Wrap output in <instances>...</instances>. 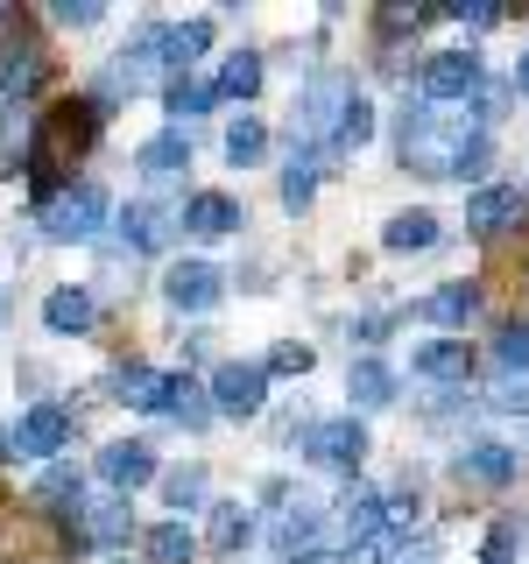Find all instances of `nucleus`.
I'll return each mask as SVG.
<instances>
[{"label":"nucleus","instance_id":"obj_1","mask_svg":"<svg viewBox=\"0 0 529 564\" xmlns=\"http://www.w3.org/2000/svg\"><path fill=\"white\" fill-rule=\"evenodd\" d=\"M99 141V106L93 99H57L43 120H35V141H29V176L43 198H57V170L64 155H85Z\"/></svg>","mask_w":529,"mask_h":564},{"label":"nucleus","instance_id":"obj_2","mask_svg":"<svg viewBox=\"0 0 529 564\" xmlns=\"http://www.w3.org/2000/svg\"><path fill=\"white\" fill-rule=\"evenodd\" d=\"M99 226H106V191L99 184H71V191H57V198H43V234L50 240L78 247V240H93Z\"/></svg>","mask_w":529,"mask_h":564},{"label":"nucleus","instance_id":"obj_3","mask_svg":"<svg viewBox=\"0 0 529 564\" xmlns=\"http://www.w3.org/2000/svg\"><path fill=\"white\" fill-rule=\"evenodd\" d=\"M417 93H423V99H438V106L473 99V93H481V57H473V50H438V57H423Z\"/></svg>","mask_w":529,"mask_h":564},{"label":"nucleus","instance_id":"obj_4","mask_svg":"<svg viewBox=\"0 0 529 564\" xmlns=\"http://www.w3.org/2000/svg\"><path fill=\"white\" fill-rule=\"evenodd\" d=\"M205 402H212V416H255L261 402H269V375H261L255 360H226L219 375H212Z\"/></svg>","mask_w":529,"mask_h":564},{"label":"nucleus","instance_id":"obj_5","mask_svg":"<svg viewBox=\"0 0 529 564\" xmlns=\"http://www.w3.org/2000/svg\"><path fill=\"white\" fill-rule=\"evenodd\" d=\"M64 445H71V410H64V402H35V410L8 431L14 458H57Z\"/></svg>","mask_w":529,"mask_h":564},{"label":"nucleus","instance_id":"obj_6","mask_svg":"<svg viewBox=\"0 0 529 564\" xmlns=\"http://www.w3.org/2000/svg\"><path fill=\"white\" fill-rule=\"evenodd\" d=\"M240 226H247V205L226 198V191H198L191 205H176V234L191 240H234Z\"/></svg>","mask_w":529,"mask_h":564},{"label":"nucleus","instance_id":"obj_7","mask_svg":"<svg viewBox=\"0 0 529 564\" xmlns=\"http://www.w3.org/2000/svg\"><path fill=\"white\" fill-rule=\"evenodd\" d=\"M304 458H317V466H332V473H353L367 458V431H360V416H325L317 431L304 437Z\"/></svg>","mask_w":529,"mask_h":564},{"label":"nucleus","instance_id":"obj_8","mask_svg":"<svg viewBox=\"0 0 529 564\" xmlns=\"http://www.w3.org/2000/svg\"><path fill=\"white\" fill-rule=\"evenodd\" d=\"M163 296H170V311H212L226 296V275L212 269V261H170Z\"/></svg>","mask_w":529,"mask_h":564},{"label":"nucleus","instance_id":"obj_9","mask_svg":"<svg viewBox=\"0 0 529 564\" xmlns=\"http://www.w3.org/2000/svg\"><path fill=\"white\" fill-rule=\"evenodd\" d=\"M516 219H522V184H481L466 198V234H481V240L508 234Z\"/></svg>","mask_w":529,"mask_h":564},{"label":"nucleus","instance_id":"obj_10","mask_svg":"<svg viewBox=\"0 0 529 564\" xmlns=\"http://www.w3.org/2000/svg\"><path fill=\"white\" fill-rule=\"evenodd\" d=\"M99 480H106V487H120V494L149 487V480H155V452L141 445V437H114V445L99 452Z\"/></svg>","mask_w":529,"mask_h":564},{"label":"nucleus","instance_id":"obj_11","mask_svg":"<svg viewBox=\"0 0 529 564\" xmlns=\"http://www.w3.org/2000/svg\"><path fill=\"white\" fill-rule=\"evenodd\" d=\"M43 78H50V57H43V43H35V35H14V43H0V93L29 99Z\"/></svg>","mask_w":529,"mask_h":564},{"label":"nucleus","instance_id":"obj_12","mask_svg":"<svg viewBox=\"0 0 529 564\" xmlns=\"http://www.w3.org/2000/svg\"><path fill=\"white\" fill-rule=\"evenodd\" d=\"M120 234H128L134 254H155L170 234H176V205H155V198H134L128 212H120Z\"/></svg>","mask_w":529,"mask_h":564},{"label":"nucleus","instance_id":"obj_13","mask_svg":"<svg viewBox=\"0 0 529 564\" xmlns=\"http://www.w3.org/2000/svg\"><path fill=\"white\" fill-rule=\"evenodd\" d=\"M43 325L50 332H93L99 325V296L85 290V282H64V290L43 296Z\"/></svg>","mask_w":529,"mask_h":564},{"label":"nucleus","instance_id":"obj_14","mask_svg":"<svg viewBox=\"0 0 529 564\" xmlns=\"http://www.w3.org/2000/svg\"><path fill=\"white\" fill-rule=\"evenodd\" d=\"M417 375L423 381H473V346L466 339H431V346H417Z\"/></svg>","mask_w":529,"mask_h":564},{"label":"nucleus","instance_id":"obj_15","mask_svg":"<svg viewBox=\"0 0 529 564\" xmlns=\"http://www.w3.org/2000/svg\"><path fill=\"white\" fill-rule=\"evenodd\" d=\"M473 311H481V282H445V290H431V296H423V304H417V317H423V325H466V317Z\"/></svg>","mask_w":529,"mask_h":564},{"label":"nucleus","instance_id":"obj_16","mask_svg":"<svg viewBox=\"0 0 529 564\" xmlns=\"http://www.w3.org/2000/svg\"><path fill=\"white\" fill-rule=\"evenodd\" d=\"M458 473H466L473 487H508V480H516V452L494 445V437H481V445L458 452Z\"/></svg>","mask_w":529,"mask_h":564},{"label":"nucleus","instance_id":"obj_17","mask_svg":"<svg viewBox=\"0 0 529 564\" xmlns=\"http://www.w3.org/2000/svg\"><path fill=\"white\" fill-rule=\"evenodd\" d=\"M346 395H353V410H388V402H396V375H388L381 360H353Z\"/></svg>","mask_w":529,"mask_h":564},{"label":"nucleus","instance_id":"obj_18","mask_svg":"<svg viewBox=\"0 0 529 564\" xmlns=\"http://www.w3.org/2000/svg\"><path fill=\"white\" fill-rule=\"evenodd\" d=\"M438 240V212H396V219H388L381 226V247H388V254H423V247H431Z\"/></svg>","mask_w":529,"mask_h":564},{"label":"nucleus","instance_id":"obj_19","mask_svg":"<svg viewBox=\"0 0 529 564\" xmlns=\"http://www.w3.org/2000/svg\"><path fill=\"white\" fill-rule=\"evenodd\" d=\"M381 536H388V522H381V501H375L367 487H353V494H346V543H353V551H375Z\"/></svg>","mask_w":529,"mask_h":564},{"label":"nucleus","instance_id":"obj_20","mask_svg":"<svg viewBox=\"0 0 529 564\" xmlns=\"http://www.w3.org/2000/svg\"><path fill=\"white\" fill-rule=\"evenodd\" d=\"M134 163H141V176H176V170H191V134H184V128H163L149 149L134 155Z\"/></svg>","mask_w":529,"mask_h":564},{"label":"nucleus","instance_id":"obj_21","mask_svg":"<svg viewBox=\"0 0 529 564\" xmlns=\"http://www.w3.org/2000/svg\"><path fill=\"white\" fill-rule=\"evenodd\" d=\"M128 508L120 501H99V508H85V522H71V543H120L128 536Z\"/></svg>","mask_w":529,"mask_h":564},{"label":"nucleus","instance_id":"obj_22","mask_svg":"<svg viewBox=\"0 0 529 564\" xmlns=\"http://www.w3.org/2000/svg\"><path fill=\"white\" fill-rule=\"evenodd\" d=\"M261 155H269V128H261L255 113H240L234 128H226V163H234V170H255Z\"/></svg>","mask_w":529,"mask_h":564},{"label":"nucleus","instance_id":"obj_23","mask_svg":"<svg viewBox=\"0 0 529 564\" xmlns=\"http://www.w3.org/2000/svg\"><path fill=\"white\" fill-rule=\"evenodd\" d=\"M114 388L134 402V410H163V402H170V375H155V367H120Z\"/></svg>","mask_w":529,"mask_h":564},{"label":"nucleus","instance_id":"obj_24","mask_svg":"<svg viewBox=\"0 0 529 564\" xmlns=\"http://www.w3.org/2000/svg\"><path fill=\"white\" fill-rule=\"evenodd\" d=\"M219 99H255L261 93V57L255 50H234V57L219 64V85H212Z\"/></svg>","mask_w":529,"mask_h":564},{"label":"nucleus","instance_id":"obj_25","mask_svg":"<svg viewBox=\"0 0 529 564\" xmlns=\"http://www.w3.org/2000/svg\"><path fill=\"white\" fill-rule=\"evenodd\" d=\"M247 536H255V516H247V508L240 501H226V508H212V551H219V557H234L240 551V543Z\"/></svg>","mask_w":529,"mask_h":564},{"label":"nucleus","instance_id":"obj_26","mask_svg":"<svg viewBox=\"0 0 529 564\" xmlns=\"http://www.w3.org/2000/svg\"><path fill=\"white\" fill-rule=\"evenodd\" d=\"M311 536H317V508H311V501H296L290 516L276 522V551H282V557H304V551H311Z\"/></svg>","mask_w":529,"mask_h":564},{"label":"nucleus","instance_id":"obj_27","mask_svg":"<svg viewBox=\"0 0 529 564\" xmlns=\"http://www.w3.org/2000/svg\"><path fill=\"white\" fill-rule=\"evenodd\" d=\"M163 410H170L176 423H184V431H205V423H212V402H205V388H191L184 375H170V402H163Z\"/></svg>","mask_w":529,"mask_h":564},{"label":"nucleus","instance_id":"obj_28","mask_svg":"<svg viewBox=\"0 0 529 564\" xmlns=\"http://www.w3.org/2000/svg\"><path fill=\"white\" fill-rule=\"evenodd\" d=\"M141 551H149V564H191V529L184 522H155L149 536H141Z\"/></svg>","mask_w":529,"mask_h":564},{"label":"nucleus","instance_id":"obj_29","mask_svg":"<svg viewBox=\"0 0 529 564\" xmlns=\"http://www.w3.org/2000/svg\"><path fill=\"white\" fill-rule=\"evenodd\" d=\"M367 134H375V106H367V93H346V106H339V149H360Z\"/></svg>","mask_w":529,"mask_h":564},{"label":"nucleus","instance_id":"obj_30","mask_svg":"<svg viewBox=\"0 0 529 564\" xmlns=\"http://www.w3.org/2000/svg\"><path fill=\"white\" fill-rule=\"evenodd\" d=\"M311 198H317V163L290 155V170H282V205H290V212H311Z\"/></svg>","mask_w":529,"mask_h":564},{"label":"nucleus","instance_id":"obj_31","mask_svg":"<svg viewBox=\"0 0 529 564\" xmlns=\"http://www.w3.org/2000/svg\"><path fill=\"white\" fill-rule=\"evenodd\" d=\"M163 494H170L176 516H184V508H198V501H205V466H176V473H163Z\"/></svg>","mask_w":529,"mask_h":564},{"label":"nucleus","instance_id":"obj_32","mask_svg":"<svg viewBox=\"0 0 529 564\" xmlns=\"http://www.w3.org/2000/svg\"><path fill=\"white\" fill-rule=\"evenodd\" d=\"M212 99H219V93H212V85H191V78H170L163 85V106H170L176 120H184V113H212Z\"/></svg>","mask_w":529,"mask_h":564},{"label":"nucleus","instance_id":"obj_33","mask_svg":"<svg viewBox=\"0 0 529 564\" xmlns=\"http://www.w3.org/2000/svg\"><path fill=\"white\" fill-rule=\"evenodd\" d=\"M494 352H501V367L529 375V317H508V325L494 332Z\"/></svg>","mask_w":529,"mask_h":564},{"label":"nucleus","instance_id":"obj_34","mask_svg":"<svg viewBox=\"0 0 529 564\" xmlns=\"http://www.w3.org/2000/svg\"><path fill=\"white\" fill-rule=\"evenodd\" d=\"M205 43H212V22H176V29H163V57H170V64L198 57Z\"/></svg>","mask_w":529,"mask_h":564},{"label":"nucleus","instance_id":"obj_35","mask_svg":"<svg viewBox=\"0 0 529 564\" xmlns=\"http://www.w3.org/2000/svg\"><path fill=\"white\" fill-rule=\"evenodd\" d=\"M445 14L458 29H494V22H501V0H452Z\"/></svg>","mask_w":529,"mask_h":564},{"label":"nucleus","instance_id":"obj_36","mask_svg":"<svg viewBox=\"0 0 529 564\" xmlns=\"http://www.w3.org/2000/svg\"><path fill=\"white\" fill-rule=\"evenodd\" d=\"M35 494H43V501H71V508H78V466H50Z\"/></svg>","mask_w":529,"mask_h":564},{"label":"nucleus","instance_id":"obj_37","mask_svg":"<svg viewBox=\"0 0 529 564\" xmlns=\"http://www.w3.org/2000/svg\"><path fill=\"white\" fill-rule=\"evenodd\" d=\"M311 360H317L311 346H276V352H269V367H261V375H311Z\"/></svg>","mask_w":529,"mask_h":564},{"label":"nucleus","instance_id":"obj_38","mask_svg":"<svg viewBox=\"0 0 529 564\" xmlns=\"http://www.w3.org/2000/svg\"><path fill=\"white\" fill-rule=\"evenodd\" d=\"M494 402H501V410H529V375L501 367V381H494Z\"/></svg>","mask_w":529,"mask_h":564},{"label":"nucleus","instance_id":"obj_39","mask_svg":"<svg viewBox=\"0 0 529 564\" xmlns=\"http://www.w3.org/2000/svg\"><path fill=\"white\" fill-rule=\"evenodd\" d=\"M50 14H57L64 29H93V22H99L106 8H99V0H57V8H50Z\"/></svg>","mask_w":529,"mask_h":564},{"label":"nucleus","instance_id":"obj_40","mask_svg":"<svg viewBox=\"0 0 529 564\" xmlns=\"http://www.w3.org/2000/svg\"><path fill=\"white\" fill-rule=\"evenodd\" d=\"M388 564H438V543L417 536V543H402V551H388Z\"/></svg>","mask_w":529,"mask_h":564},{"label":"nucleus","instance_id":"obj_41","mask_svg":"<svg viewBox=\"0 0 529 564\" xmlns=\"http://www.w3.org/2000/svg\"><path fill=\"white\" fill-rule=\"evenodd\" d=\"M487 564H516V529H494V536H487Z\"/></svg>","mask_w":529,"mask_h":564},{"label":"nucleus","instance_id":"obj_42","mask_svg":"<svg viewBox=\"0 0 529 564\" xmlns=\"http://www.w3.org/2000/svg\"><path fill=\"white\" fill-rule=\"evenodd\" d=\"M516 93L529 99V50H522V64H516Z\"/></svg>","mask_w":529,"mask_h":564},{"label":"nucleus","instance_id":"obj_43","mask_svg":"<svg viewBox=\"0 0 529 564\" xmlns=\"http://www.w3.org/2000/svg\"><path fill=\"white\" fill-rule=\"evenodd\" d=\"M114 564H128V557H114Z\"/></svg>","mask_w":529,"mask_h":564}]
</instances>
